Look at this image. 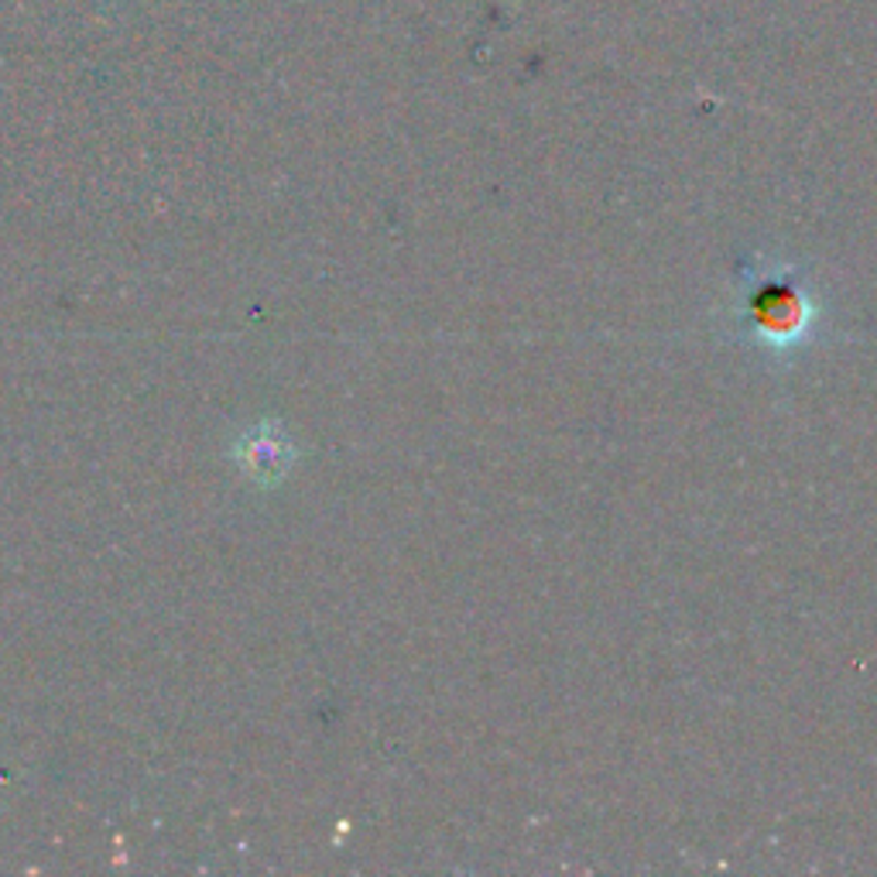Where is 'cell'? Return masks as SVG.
<instances>
[{
	"instance_id": "1",
	"label": "cell",
	"mask_w": 877,
	"mask_h": 877,
	"mask_svg": "<svg viewBox=\"0 0 877 877\" xmlns=\"http://www.w3.org/2000/svg\"><path fill=\"white\" fill-rule=\"evenodd\" d=\"M747 302L758 333H765L768 339L795 336L805 323V295L789 281H765Z\"/></svg>"
}]
</instances>
